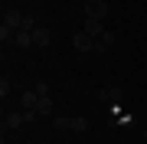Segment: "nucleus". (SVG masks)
I'll return each instance as SVG.
<instances>
[{
    "mask_svg": "<svg viewBox=\"0 0 147 144\" xmlns=\"http://www.w3.org/2000/svg\"><path fill=\"white\" fill-rule=\"evenodd\" d=\"M36 101H39L36 92H23L20 95V112H36Z\"/></svg>",
    "mask_w": 147,
    "mask_h": 144,
    "instance_id": "39448f33",
    "label": "nucleus"
},
{
    "mask_svg": "<svg viewBox=\"0 0 147 144\" xmlns=\"http://www.w3.org/2000/svg\"><path fill=\"white\" fill-rule=\"evenodd\" d=\"M53 124H56V128H69V118H65V115H56Z\"/></svg>",
    "mask_w": 147,
    "mask_h": 144,
    "instance_id": "dca6fc26",
    "label": "nucleus"
},
{
    "mask_svg": "<svg viewBox=\"0 0 147 144\" xmlns=\"http://www.w3.org/2000/svg\"><path fill=\"white\" fill-rule=\"evenodd\" d=\"M16 46H33V33H26V30H16V39H13Z\"/></svg>",
    "mask_w": 147,
    "mask_h": 144,
    "instance_id": "f8f14e48",
    "label": "nucleus"
},
{
    "mask_svg": "<svg viewBox=\"0 0 147 144\" xmlns=\"http://www.w3.org/2000/svg\"><path fill=\"white\" fill-rule=\"evenodd\" d=\"M101 43H105V46H115V33H111V30H105V36H101Z\"/></svg>",
    "mask_w": 147,
    "mask_h": 144,
    "instance_id": "f3484780",
    "label": "nucleus"
},
{
    "mask_svg": "<svg viewBox=\"0 0 147 144\" xmlns=\"http://www.w3.org/2000/svg\"><path fill=\"white\" fill-rule=\"evenodd\" d=\"M13 39H16V30L7 26V23H0V43L7 46V43H13Z\"/></svg>",
    "mask_w": 147,
    "mask_h": 144,
    "instance_id": "9d476101",
    "label": "nucleus"
},
{
    "mask_svg": "<svg viewBox=\"0 0 147 144\" xmlns=\"http://www.w3.org/2000/svg\"><path fill=\"white\" fill-rule=\"evenodd\" d=\"M3 124H7V128H20V124H26V118H23V112H7Z\"/></svg>",
    "mask_w": 147,
    "mask_h": 144,
    "instance_id": "6e6552de",
    "label": "nucleus"
},
{
    "mask_svg": "<svg viewBox=\"0 0 147 144\" xmlns=\"http://www.w3.org/2000/svg\"><path fill=\"white\" fill-rule=\"evenodd\" d=\"M0 95H3V98L10 95V79H7V75H3V79H0Z\"/></svg>",
    "mask_w": 147,
    "mask_h": 144,
    "instance_id": "2eb2a0df",
    "label": "nucleus"
},
{
    "mask_svg": "<svg viewBox=\"0 0 147 144\" xmlns=\"http://www.w3.org/2000/svg\"><path fill=\"white\" fill-rule=\"evenodd\" d=\"M85 33H88V36H95V39H101V36H105V26H101V20H92V16H85Z\"/></svg>",
    "mask_w": 147,
    "mask_h": 144,
    "instance_id": "423d86ee",
    "label": "nucleus"
},
{
    "mask_svg": "<svg viewBox=\"0 0 147 144\" xmlns=\"http://www.w3.org/2000/svg\"><path fill=\"white\" fill-rule=\"evenodd\" d=\"M36 95H42V98H49V82H36Z\"/></svg>",
    "mask_w": 147,
    "mask_h": 144,
    "instance_id": "4468645a",
    "label": "nucleus"
},
{
    "mask_svg": "<svg viewBox=\"0 0 147 144\" xmlns=\"http://www.w3.org/2000/svg\"><path fill=\"white\" fill-rule=\"evenodd\" d=\"M23 16H26V13L13 10V7H7V10H3V23H7V26H13V30H20V26H23Z\"/></svg>",
    "mask_w": 147,
    "mask_h": 144,
    "instance_id": "7ed1b4c3",
    "label": "nucleus"
},
{
    "mask_svg": "<svg viewBox=\"0 0 147 144\" xmlns=\"http://www.w3.org/2000/svg\"><path fill=\"white\" fill-rule=\"evenodd\" d=\"M20 30H26V33H33V30H36V20H33V16H23V26Z\"/></svg>",
    "mask_w": 147,
    "mask_h": 144,
    "instance_id": "ddd939ff",
    "label": "nucleus"
},
{
    "mask_svg": "<svg viewBox=\"0 0 147 144\" xmlns=\"http://www.w3.org/2000/svg\"><path fill=\"white\" fill-rule=\"evenodd\" d=\"M85 16L105 20V16H108V3H105V0H85Z\"/></svg>",
    "mask_w": 147,
    "mask_h": 144,
    "instance_id": "f257e3e1",
    "label": "nucleus"
},
{
    "mask_svg": "<svg viewBox=\"0 0 147 144\" xmlns=\"http://www.w3.org/2000/svg\"><path fill=\"white\" fill-rule=\"evenodd\" d=\"M36 115H42V118L53 115V98H42V95H39V101H36Z\"/></svg>",
    "mask_w": 147,
    "mask_h": 144,
    "instance_id": "9b49d317",
    "label": "nucleus"
},
{
    "mask_svg": "<svg viewBox=\"0 0 147 144\" xmlns=\"http://www.w3.org/2000/svg\"><path fill=\"white\" fill-rule=\"evenodd\" d=\"M49 43H53V33H49L46 26H36V30H33V46H49Z\"/></svg>",
    "mask_w": 147,
    "mask_h": 144,
    "instance_id": "20e7f679",
    "label": "nucleus"
},
{
    "mask_svg": "<svg viewBox=\"0 0 147 144\" xmlns=\"http://www.w3.org/2000/svg\"><path fill=\"white\" fill-rule=\"evenodd\" d=\"M95 43H98V39H95V36H88V33H75V36H72V46L75 49H79V53H95Z\"/></svg>",
    "mask_w": 147,
    "mask_h": 144,
    "instance_id": "f03ea898",
    "label": "nucleus"
},
{
    "mask_svg": "<svg viewBox=\"0 0 147 144\" xmlns=\"http://www.w3.org/2000/svg\"><path fill=\"white\" fill-rule=\"evenodd\" d=\"M98 98H111V101L118 105V101L124 98V89H121V85H108V89H101V92H98Z\"/></svg>",
    "mask_w": 147,
    "mask_h": 144,
    "instance_id": "0eeeda50",
    "label": "nucleus"
},
{
    "mask_svg": "<svg viewBox=\"0 0 147 144\" xmlns=\"http://www.w3.org/2000/svg\"><path fill=\"white\" fill-rule=\"evenodd\" d=\"M88 128H92V124L85 121V118H69V131H79V134H85Z\"/></svg>",
    "mask_w": 147,
    "mask_h": 144,
    "instance_id": "1a4fd4ad",
    "label": "nucleus"
}]
</instances>
